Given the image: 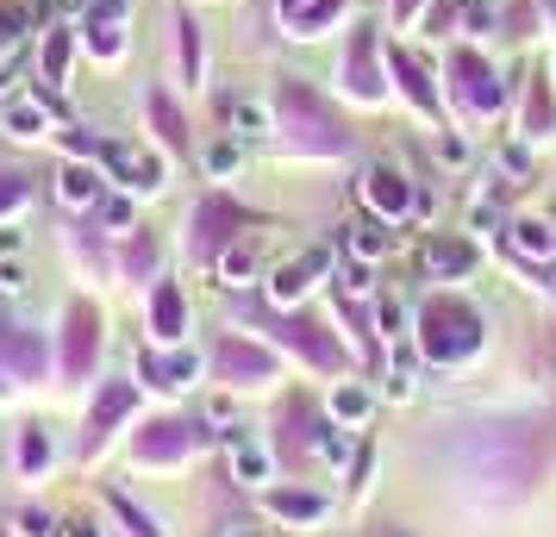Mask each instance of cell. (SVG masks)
I'll use <instances>...</instances> for the list:
<instances>
[{"label": "cell", "mask_w": 556, "mask_h": 537, "mask_svg": "<svg viewBox=\"0 0 556 537\" xmlns=\"http://www.w3.org/2000/svg\"><path fill=\"white\" fill-rule=\"evenodd\" d=\"M106 169H113L119 188H131V194H156V188H163V163L144 156L138 144H106Z\"/></svg>", "instance_id": "1"}, {"label": "cell", "mask_w": 556, "mask_h": 537, "mask_svg": "<svg viewBox=\"0 0 556 537\" xmlns=\"http://www.w3.org/2000/svg\"><path fill=\"white\" fill-rule=\"evenodd\" d=\"M369 206H376L381 219H401L406 206H413V181H406L401 169L376 163V169H369Z\"/></svg>", "instance_id": "2"}, {"label": "cell", "mask_w": 556, "mask_h": 537, "mask_svg": "<svg viewBox=\"0 0 556 537\" xmlns=\"http://www.w3.org/2000/svg\"><path fill=\"white\" fill-rule=\"evenodd\" d=\"M0 126H7V138H51V106H45V94H26V101H13L7 113H0Z\"/></svg>", "instance_id": "3"}, {"label": "cell", "mask_w": 556, "mask_h": 537, "mask_svg": "<svg viewBox=\"0 0 556 537\" xmlns=\"http://www.w3.org/2000/svg\"><path fill=\"white\" fill-rule=\"evenodd\" d=\"M326 263H331L326 251H306L301 263H281V269H276V282H269V287H276V301H281V307H288V301H301L306 287H313V276H319Z\"/></svg>", "instance_id": "4"}, {"label": "cell", "mask_w": 556, "mask_h": 537, "mask_svg": "<svg viewBox=\"0 0 556 537\" xmlns=\"http://www.w3.org/2000/svg\"><path fill=\"white\" fill-rule=\"evenodd\" d=\"M331 13H338V0H281V20L294 38H319L331 26Z\"/></svg>", "instance_id": "5"}, {"label": "cell", "mask_w": 556, "mask_h": 537, "mask_svg": "<svg viewBox=\"0 0 556 537\" xmlns=\"http://www.w3.org/2000/svg\"><path fill=\"white\" fill-rule=\"evenodd\" d=\"M426 269L431 276H469V269H476V251L456 244V238H431L426 244Z\"/></svg>", "instance_id": "6"}, {"label": "cell", "mask_w": 556, "mask_h": 537, "mask_svg": "<svg viewBox=\"0 0 556 537\" xmlns=\"http://www.w3.org/2000/svg\"><path fill=\"white\" fill-rule=\"evenodd\" d=\"M56 194H63V206L101 201V176H94V163H70V169L56 176Z\"/></svg>", "instance_id": "7"}, {"label": "cell", "mask_w": 556, "mask_h": 537, "mask_svg": "<svg viewBox=\"0 0 556 537\" xmlns=\"http://www.w3.org/2000/svg\"><path fill=\"white\" fill-rule=\"evenodd\" d=\"M26 26H31L26 7H0V69H13V56L26 51Z\"/></svg>", "instance_id": "8"}, {"label": "cell", "mask_w": 556, "mask_h": 537, "mask_svg": "<svg viewBox=\"0 0 556 537\" xmlns=\"http://www.w3.org/2000/svg\"><path fill=\"white\" fill-rule=\"evenodd\" d=\"M226 444H231V469H238V482H244V475H251V482L269 475V450H263V444H251L244 432H226Z\"/></svg>", "instance_id": "9"}, {"label": "cell", "mask_w": 556, "mask_h": 537, "mask_svg": "<svg viewBox=\"0 0 556 537\" xmlns=\"http://www.w3.org/2000/svg\"><path fill=\"white\" fill-rule=\"evenodd\" d=\"M369 407H376V400H369V387H356V382L331 387V412H338L344 425H363V419H369Z\"/></svg>", "instance_id": "10"}, {"label": "cell", "mask_w": 556, "mask_h": 537, "mask_svg": "<svg viewBox=\"0 0 556 537\" xmlns=\"http://www.w3.org/2000/svg\"><path fill=\"white\" fill-rule=\"evenodd\" d=\"M231 131H238V138H256V131H269V106L263 101H244V94H231Z\"/></svg>", "instance_id": "11"}, {"label": "cell", "mask_w": 556, "mask_h": 537, "mask_svg": "<svg viewBox=\"0 0 556 537\" xmlns=\"http://www.w3.org/2000/svg\"><path fill=\"white\" fill-rule=\"evenodd\" d=\"M144 382H156V387H188V382H194V357L144 362Z\"/></svg>", "instance_id": "12"}, {"label": "cell", "mask_w": 556, "mask_h": 537, "mask_svg": "<svg viewBox=\"0 0 556 537\" xmlns=\"http://www.w3.org/2000/svg\"><path fill=\"white\" fill-rule=\"evenodd\" d=\"M513 244H519L526 256H551L556 251V231L538 226V219H519V226H513Z\"/></svg>", "instance_id": "13"}, {"label": "cell", "mask_w": 556, "mask_h": 537, "mask_svg": "<svg viewBox=\"0 0 556 537\" xmlns=\"http://www.w3.org/2000/svg\"><path fill=\"white\" fill-rule=\"evenodd\" d=\"M394 76L406 81V94H413V101L426 106V113H431V106H438V101H431V88H426V69H419V63H413V56H406V51H394Z\"/></svg>", "instance_id": "14"}, {"label": "cell", "mask_w": 556, "mask_h": 537, "mask_svg": "<svg viewBox=\"0 0 556 537\" xmlns=\"http://www.w3.org/2000/svg\"><path fill=\"white\" fill-rule=\"evenodd\" d=\"M176 31H181V69H188V81H201V26L188 13H176Z\"/></svg>", "instance_id": "15"}, {"label": "cell", "mask_w": 556, "mask_h": 537, "mask_svg": "<svg viewBox=\"0 0 556 537\" xmlns=\"http://www.w3.org/2000/svg\"><path fill=\"white\" fill-rule=\"evenodd\" d=\"M106 507H113V512H119V519L131 525V537H163V525H156L151 512H138V507H131L126 494H106Z\"/></svg>", "instance_id": "16"}, {"label": "cell", "mask_w": 556, "mask_h": 537, "mask_svg": "<svg viewBox=\"0 0 556 537\" xmlns=\"http://www.w3.org/2000/svg\"><path fill=\"white\" fill-rule=\"evenodd\" d=\"M351 256L356 263H381V256H388V238H381L376 226H351Z\"/></svg>", "instance_id": "17"}, {"label": "cell", "mask_w": 556, "mask_h": 537, "mask_svg": "<svg viewBox=\"0 0 556 537\" xmlns=\"http://www.w3.org/2000/svg\"><path fill=\"white\" fill-rule=\"evenodd\" d=\"M251 269H256V244H231V256H226V282H231V287H244V282H251Z\"/></svg>", "instance_id": "18"}, {"label": "cell", "mask_w": 556, "mask_h": 537, "mask_svg": "<svg viewBox=\"0 0 556 537\" xmlns=\"http://www.w3.org/2000/svg\"><path fill=\"white\" fill-rule=\"evenodd\" d=\"M20 294H26V269L13 256H0V301H20Z\"/></svg>", "instance_id": "19"}, {"label": "cell", "mask_w": 556, "mask_h": 537, "mask_svg": "<svg viewBox=\"0 0 556 537\" xmlns=\"http://www.w3.org/2000/svg\"><path fill=\"white\" fill-rule=\"evenodd\" d=\"M406 325H413V319H406L401 301H381V337L394 344V337H406Z\"/></svg>", "instance_id": "20"}, {"label": "cell", "mask_w": 556, "mask_h": 537, "mask_svg": "<svg viewBox=\"0 0 556 537\" xmlns=\"http://www.w3.org/2000/svg\"><path fill=\"white\" fill-rule=\"evenodd\" d=\"M276 512H288V519H294V512H301V519H313V512H319V500H313V494H276Z\"/></svg>", "instance_id": "21"}, {"label": "cell", "mask_w": 556, "mask_h": 537, "mask_svg": "<svg viewBox=\"0 0 556 537\" xmlns=\"http://www.w3.org/2000/svg\"><path fill=\"white\" fill-rule=\"evenodd\" d=\"M238 144H219V151H206V169H213V176H231V169H238Z\"/></svg>", "instance_id": "22"}, {"label": "cell", "mask_w": 556, "mask_h": 537, "mask_svg": "<svg viewBox=\"0 0 556 537\" xmlns=\"http://www.w3.org/2000/svg\"><path fill=\"white\" fill-rule=\"evenodd\" d=\"M63 63H70V38L56 31L51 38V88H63Z\"/></svg>", "instance_id": "23"}, {"label": "cell", "mask_w": 556, "mask_h": 537, "mask_svg": "<svg viewBox=\"0 0 556 537\" xmlns=\"http://www.w3.org/2000/svg\"><path fill=\"white\" fill-rule=\"evenodd\" d=\"M501 163L513 169V176H531V156L519 151V144H506V151H501Z\"/></svg>", "instance_id": "24"}, {"label": "cell", "mask_w": 556, "mask_h": 537, "mask_svg": "<svg viewBox=\"0 0 556 537\" xmlns=\"http://www.w3.org/2000/svg\"><path fill=\"white\" fill-rule=\"evenodd\" d=\"M388 400H413V369H401V375H388Z\"/></svg>", "instance_id": "25"}, {"label": "cell", "mask_w": 556, "mask_h": 537, "mask_svg": "<svg viewBox=\"0 0 556 537\" xmlns=\"http://www.w3.org/2000/svg\"><path fill=\"white\" fill-rule=\"evenodd\" d=\"M106 226L126 231V226H131V206H126V201H106Z\"/></svg>", "instance_id": "26"}, {"label": "cell", "mask_w": 556, "mask_h": 537, "mask_svg": "<svg viewBox=\"0 0 556 537\" xmlns=\"http://www.w3.org/2000/svg\"><path fill=\"white\" fill-rule=\"evenodd\" d=\"M488 20H494V7H488V0H476V7H469V31H488Z\"/></svg>", "instance_id": "27"}, {"label": "cell", "mask_w": 556, "mask_h": 537, "mask_svg": "<svg viewBox=\"0 0 556 537\" xmlns=\"http://www.w3.org/2000/svg\"><path fill=\"white\" fill-rule=\"evenodd\" d=\"M20 244H26L20 231H13V226H0V256H20Z\"/></svg>", "instance_id": "28"}, {"label": "cell", "mask_w": 556, "mask_h": 537, "mask_svg": "<svg viewBox=\"0 0 556 537\" xmlns=\"http://www.w3.org/2000/svg\"><path fill=\"white\" fill-rule=\"evenodd\" d=\"M438 156H444V163H463L469 151H463V138H444V144H438Z\"/></svg>", "instance_id": "29"}, {"label": "cell", "mask_w": 556, "mask_h": 537, "mask_svg": "<svg viewBox=\"0 0 556 537\" xmlns=\"http://www.w3.org/2000/svg\"><path fill=\"white\" fill-rule=\"evenodd\" d=\"M70 537H101V525H94V519H76V525H70Z\"/></svg>", "instance_id": "30"}]
</instances>
